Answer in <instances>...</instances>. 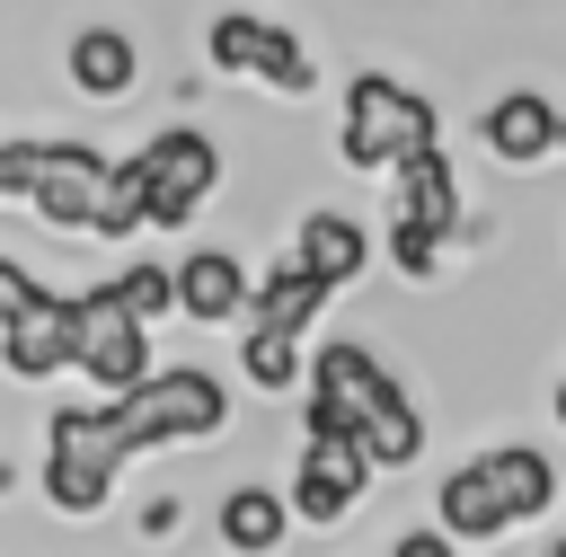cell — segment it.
Listing matches in <instances>:
<instances>
[{
  "label": "cell",
  "instance_id": "cell-9",
  "mask_svg": "<svg viewBox=\"0 0 566 557\" xmlns=\"http://www.w3.org/2000/svg\"><path fill=\"white\" fill-rule=\"evenodd\" d=\"M380 469H371V451L363 442H345V433H310L301 442V469H292V522H310V530H336L354 504H363V486H371Z\"/></svg>",
  "mask_w": 566,
  "mask_h": 557
},
{
  "label": "cell",
  "instance_id": "cell-1",
  "mask_svg": "<svg viewBox=\"0 0 566 557\" xmlns=\"http://www.w3.org/2000/svg\"><path fill=\"white\" fill-rule=\"evenodd\" d=\"M548 504H557V460L531 451V442H495V451L460 460V469L442 477V495H433V513H442V530H451L460 548L504 539V530L539 522Z\"/></svg>",
  "mask_w": 566,
  "mask_h": 557
},
{
  "label": "cell",
  "instance_id": "cell-28",
  "mask_svg": "<svg viewBox=\"0 0 566 557\" xmlns=\"http://www.w3.org/2000/svg\"><path fill=\"white\" fill-rule=\"evenodd\" d=\"M557 557H566V539H557Z\"/></svg>",
  "mask_w": 566,
  "mask_h": 557
},
{
  "label": "cell",
  "instance_id": "cell-4",
  "mask_svg": "<svg viewBox=\"0 0 566 557\" xmlns=\"http://www.w3.org/2000/svg\"><path fill=\"white\" fill-rule=\"evenodd\" d=\"M221 424H230V389H221L212 371H195V362H177V371H159V362H150V380H142V389L106 398V433H115L124 451L212 442Z\"/></svg>",
  "mask_w": 566,
  "mask_h": 557
},
{
  "label": "cell",
  "instance_id": "cell-25",
  "mask_svg": "<svg viewBox=\"0 0 566 557\" xmlns=\"http://www.w3.org/2000/svg\"><path fill=\"white\" fill-rule=\"evenodd\" d=\"M142 539H177V504H168V495L142 513Z\"/></svg>",
  "mask_w": 566,
  "mask_h": 557
},
{
  "label": "cell",
  "instance_id": "cell-16",
  "mask_svg": "<svg viewBox=\"0 0 566 557\" xmlns=\"http://www.w3.org/2000/svg\"><path fill=\"white\" fill-rule=\"evenodd\" d=\"M62 71H71L80 97H124V88L142 80V44H133L124 27H80L71 53H62Z\"/></svg>",
  "mask_w": 566,
  "mask_h": 557
},
{
  "label": "cell",
  "instance_id": "cell-27",
  "mask_svg": "<svg viewBox=\"0 0 566 557\" xmlns=\"http://www.w3.org/2000/svg\"><path fill=\"white\" fill-rule=\"evenodd\" d=\"M0 203H9V168H0Z\"/></svg>",
  "mask_w": 566,
  "mask_h": 557
},
{
  "label": "cell",
  "instance_id": "cell-18",
  "mask_svg": "<svg viewBox=\"0 0 566 557\" xmlns=\"http://www.w3.org/2000/svg\"><path fill=\"white\" fill-rule=\"evenodd\" d=\"M239 380L248 389H265V398H283V389H301L310 380V345L292 336V327H239Z\"/></svg>",
  "mask_w": 566,
  "mask_h": 557
},
{
  "label": "cell",
  "instance_id": "cell-7",
  "mask_svg": "<svg viewBox=\"0 0 566 557\" xmlns=\"http://www.w3.org/2000/svg\"><path fill=\"white\" fill-rule=\"evenodd\" d=\"M71 371H80L97 398H124V389H142V380H150V318H133V309H124L115 274L80 292V354H71Z\"/></svg>",
  "mask_w": 566,
  "mask_h": 557
},
{
  "label": "cell",
  "instance_id": "cell-22",
  "mask_svg": "<svg viewBox=\"0 0 566 557\" xmlns=\"http://www.w3.org/2000/svg\"><path fill=\"white\" fill-rule=\"evenodd\" d=\"M115 292H124L133 318H177V265H150V256H142V265L115 274Z\"/></svg>",
  "mask_w": 566,
  "mask_h": 557
},
{
  "label": "cell",
  "instance_id": "cell-3",
  "mask_svg": "<svg viewBox=\"0 0 566 557\" xmlns=\"http://www.w3.org/2000/svg\"><path fill=\"white\" fill-rule=\"evenodd\" d=\"M124 460H133V451L106 433V398H80V407H53V416H44L35 486H44V504H53V513L88 522V513H106V495H115Z\"/></svg>",
  "mask_w": 566,
  "mask_h": 557
},
{
  "label": "cell",
  "instance_id": "cell-14",
  "mask_svg": "<svg viewBox=\"0 0 566 557\" xmlns=\"http://www.w3.org/2000/svg\"><path fill=\"white\" fill-rule=\"evenodd\" d=\"M248 265L230 256V248H186L177 256V318H195V327H230V318H248Z\"/></svg>",
  "mask_w": 566,
  "mask_h": 557
},
{
  "label": "cell",
  "instance_id": "cell-23",
  "mask_svg": "<svg viewBox=\"0 0 566 557\" xmlns=\"http://www.w3.org/2000/svg\"><path fill=\"white\" fill-rule=\"evenodd\" d=\"M389 557H460V539L451 530H407V539H389Z\"/></svg>",
  "mask_w": 566,
  "mask_h": 557
},
{
  "label": "cell",
  "instance_id": "cell-26",
  "mask_svg": "<svg viewBox=\"0 0 566 557\" xmlns=\"http://www.w3.org/2000/svg\"><path fill=\"white\" fill-rule=\"evenodd\" d=\"M548 407H557V424H566V380H557V398H548Z\"/></svg>",
  "mask_w": 566,
  "mask_h": 557
},
{
  "label": "cell",
  "instance_id": "cell-21",
  "mask_svg": "<svg viewBox=\"0 0 566 557\" xmlns=\"http://www.w3.org/2000/svg\"><path fill=\"white\" fill-rule=\"evenodd\" d=\"M442 248H451V230H424V221H389V265H398L407 283H433V274H442Z\"/></svg>",
  "mask_w": 566,
  "mask_h": 557
},
{
  "label": "cell",
  "instance_id": "cell-6",
  "mask_svg": "<svg viewBox=\"0 0 566 557\" xmlns=\"http://www.w3.org/2000/svg\"><path fill=\"white\" fill-rule=\"evenodd\" d=\"M203 62H212L221 80H265L274 97H310V88H318L310 44H301L283 18H256V9H221L212 35H203Z\"/></svg>",
  "mask_w": 566,
  "mask_h": 557
},
{
  "label": "cell",
  "instance_id": "cell-20",
  "mask_svg": "<svg viewBox=\"0 0 566 557\" xmlns=\"http://www.w3.org/2000/svg\"><path fill=\"white\" fill-rule=\"evenodd\" d=\"M133 230H150V203H142V159H115V177H106V203H97V221H88V239H133Z\"/></svg>",
  "mask_w": 566,
  "mask_h": 557
},
{
  "label": "cell",
  "instance_id": "cell-15",
  "mask_svg": "<svg viewBox=\"0 0 566 557\" xmlns=\"http://www.w3.org/2000/svg\"><path fill=\"white\" fill-rule=\"evenodd\" d=\"M327 301H336V283H327L318 265L283 256L274 274H256V292H248V318H256V327H292V336H310V327L327 318Z\"/></svg>",
  "mask_w": 566,
  "mask_h": 557
},
{
  "label": "cell",
  "instance_id": "cell-12",
  "mask_svg": "<svg viewBox=\"0 0 566 557\" xmlns=\"http://www.w3.org/2000/svg\"><path fill=\"white\" fill-rule=\"evenodd\" d=\"M478 141L504 159V168H539L566 150V106L548 88H504L486 115H478Z\"/></svg>",
  "mask_w": 566,
  "mask_h": 557
},
{
  "label": "cell",
  "instance_id": "cell-10",
  "mask_svg": "<svg viewBox=\"0 0 566 557\" xmlns=\"http://www.w3.org/2000/svg\"><path fill=\"white\" fill-rule=\"evenodd\" d=\"M71 354H80V292L35 283V301L0 318V371L9 380H53V371H71Z\"/></svg>",
  "mask_w": 566,
  "mask_h": 557
},
{
  "label": "cell",
  "instance_id": "cell-13",
  "mask_svg": "<svg viewBox=\"0 0 566 557\" xmlns=\"http://www.w3.org/2000/svg\"><path fill=\"white\" fill-rule=\"evenodd\" d=\"M380 186H389V221H424V230H451V239H460L469 195H460V168H451V150H442V141L407 150Z\"/></svg>",
  "mask_w": 566,
  "mask_h": 557
},
{
  "label": "cell",
  "instance_id": "cell-8",
  "mask_svg": "<svg viewBox=\"0 0 566 557\" xmlns=\"http://www.w3.org/2000/svg\"><path fill=\"white\" fill-rule=\"evenodd\" d=\"M142 203H150V230H186L195 212H203V195L221 186V150H212V133H195V124H168V133H150L142 150Z\"/></svg>",
  "mask_w": 566,
  "mask_h": 557
},
{
  "label": "cell",
  "instance_id": "cell-24",
  "mask_svg": "<svg viewBox=\"0 0 566 557\" xmlns=\"http://www.w3.org/2000/svg\"><path fill=\"white\" fill-rule=\"evenodd\" d=\"M27 301H35V274H27L18 256H0V318H9V309H27Z\"/></svg>",
  "mask_w": 566,
  "mask_h": 557
},
{
  "label": "cell",
  "instance_id": "cell-11",
  "mask_svg": "<svg viewBox=\"0 0 566 557\" xmlns=\"http://www.w3.org/2000/svg\"><path fill=\"white\" fill-rule=\"evenodd\" d=\"M106 177H115L106 150H88V141H35V195H27V203H35L53 230H88L97 203H106Z\"/></svg>",
  "mask_w": 566,
  "mask_h": 557
},
{
  "label": "cell",
  "instance_id": "cell-5",
  "mask_svg": "<svg viewBox=\"0 0 566 557\" xmlns=\"http://www.w3.org/2000/svg\"><path fill=\"white\" fill-rule=\"evenodd\" d=\"M398 398L389 362L371 345H318L310 354V380H301V433H345L363 442V424Z\"/></svg>",
  "mask_w": 566,
  "mask_h": 557
},
{
  "label": "cell",
  "instance_id": "cell-2",
  "mask_svg": "<svg viewBox=\"0 0 566 557\" xmlns=\"http://www.w3.org/2000/svg\"><path fill=\"white\" fill-rule=\"evenodd\" d=\"M424 141H442V106H433L424 88H407V80H389V71L345 80V106H336V150H345V168L389 177V168H398L407 150H424Z\"/></svg>",
  "mask_w": 566,
  "mask_h": 557
},
{
  "label": "cell",
  "instance_id": "cell-19",
  "mask_svg": "<svg viewBox=\"0 0 566 557\" xmlns=\"http://www.w3.org/2000/svg\"><path fill=\"white\" fill-rule=\"evenodd\" d=\"M283 530H292V495H274V486H239V495H221V548L265 557V548H283Z\"/></svg>",
  "mask_w": 566,
  "mask_h": 557
},
{
  "label": "cell",
  "instance_id": "cell-17",
  "mask_svg": "<svg viewBox=\"0 0 566 557\" xmlns=\"http://www.w3.org/2000/svg\"><path fill=\"white\" fill-rule=\"evenodd\" d=\"M292 256H301V265H318V274L345 292V283L371 265V230H363L354 212H301V230H292Z\"/></svg>",
  "mask_w": 566,
  "mask_h": 557
}]
</instances>
